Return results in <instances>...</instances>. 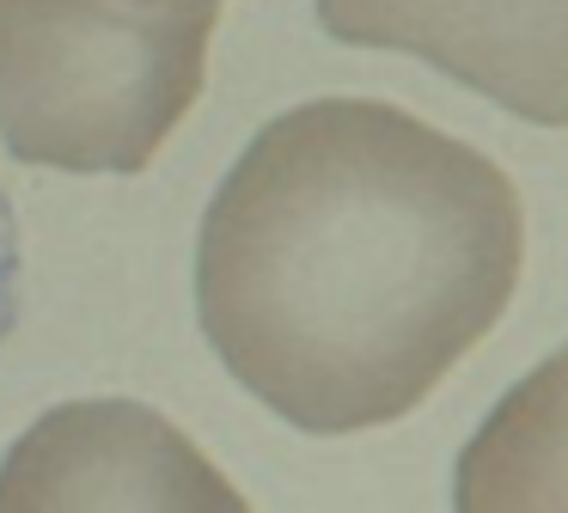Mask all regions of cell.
Listing matches in <instances>:
<instances>
[{
  "label": "cell",
  "mask_w": 568,
  "mask_h": 513,
  "mask_svg": "<svg viewBox=\"0 0 568 513\" xmlns=\"http://www.w3.org/2000/svg\"><path fill=\"white\" fill-rule=\"evenodd\" d=\"M526 202L392 98H306L233 159L196 232V324L300 434L392 428L507 318Z\"/></svg>",
  "instance_id": "obj_1"
},
{
  "label": "cell",
  "mask_w": 568,
  "mask_h": 513,
  "mask_svg": "<svg viewBox=\"0 0 568 513\" xmlns=\"http://www.w3.org/2000/svg\"><path fill=\"white\" fill-rule=\"evenodd\" d=\"M221 0H0V147L19 165L135 178L209 80Z\"/></svg>",
  "instance_id": "obj_2"
},
{
  "label": "cell",
  "mask_w": 568,
  "mask_h": 513,
  "mask_svg": "<svg viewBox=\"0 0 568 513\" xmlns=\"http://www.w3.org/2000/svg\"><path fill=\"white\" fill-rule=\"evenodd\" d=\"M0 513H257L153 403L74 398L0 452Z\"/></svg>",
  "instance_id": "obj_3"
},
{
  "label": "cell",
  "mask_w": 568,
  "mask_h": 513,
  "mask_svg": "<svg viewBox=\"0 0 568 513\" xmlns=\"http://www.w3.org/2000/svg\"><path fill=\"white\" fill-rule=\"evenodd\" d=\"M336 43L404 49L538 129H568V0H318Z\"/></svg>",
  "instance_id": "obj_4"
},
{
  "label": "cell",
  "mask_w": 568,
  "mask_h": 513,
  "mask_svg": "<svg viewBox=\"0 0 568 513\" xmlns=\"http://www.w3.org/2000/svg\"><path fill=\"white\" fill-rule=\"evenodd\" d=\"M453 513H568V342L507 385L465 440Z\"/></svg>",
  "instance_id": "obj_5"
},
{
  "label": "cell",
  "mask_w": 568,
  "mask_h": 513,
  "mask_svg": "<svg viewBox=\"0 0 568 513\" xmlns=\"http://www.w3.org/2000/svg\"><path fill=\"white\" fill-rule=\"evenodd\" d=\"M19 300H26V244H19V214L0 190V349L19 324Z\"/></svg>",
  "instance_id": "obj_6"
}]
</instances>
